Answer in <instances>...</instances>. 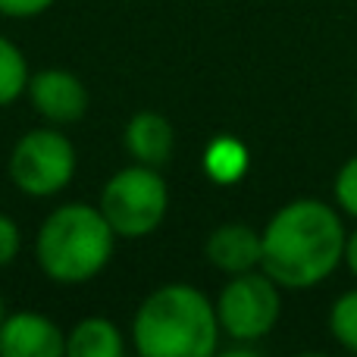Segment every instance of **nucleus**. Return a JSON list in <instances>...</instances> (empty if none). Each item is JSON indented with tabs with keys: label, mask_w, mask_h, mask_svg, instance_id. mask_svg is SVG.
Listing matches in <instances>:
<instances>
[{
	"label": "nucleus",
	"mask_w": 357,
	"mask_h": 357,
	"mask_svg": "<svg viewBox=\"0 0 357 357\" xmlns=\"http://www.w3.org/2000/svg\"><path fill=\"white\" fill-rule=\"evenodd\" d=\"M123 351V333L107 317H85L66 335V354L73 357H119Z\"/></svg>",
	"instance_id": "nucleus-11"
},
{
	"label": "nucleus",
	"mask_w": 357,
	"mask_h": 357,
	"mask_svg": "<svg viewBox=\"0 0 357 357\" xmlns=\"http://www.w3.org/2000/svg\"><path fill=\"white\" fill-rule=\"evenodd\" d=\"M29 98L38 116L54 126L79 123L88 110V88L66 69H41L29 79Z\"/></svg>",
	"instance_id": "nucleus-7"
},
{
	"label": "nucleus",
	"mask_w": 357,
	"mask_h": 357,
	"mask_svg": "<svg viewBox=\"0 0 357 357\" xmlns=\"http://www.w3.org/2000/svg\"><path fill=\"white\" fill-rule=\"evenodd\" d=\"M260 238V270L279 289H314L345 260L348 232L335 207L317 197H298L270 216Z\"/></svg>",
	"instance_id": "nucleus-1"
},
{
	"label": "nucleus",
	"mask_w": 357,
	"mask_h": 357,
	"mask_svg": "<svg viewBox=\"0 0 357 357\" xmlns=\"http://www.w3.org/2000/svg\"><path fill=\"white\" fill-rule=\"evenodd\" d=\"M204 169H207V176L220 185L238 182L248 169L245 144L235 142V138H216V142L204 151Z\"/></svg>",
	"instance_id": "nucleus-12"
},
{
	"label": "nucleus",
	"mask_w": 357,
	"mask_h": 357,
	"mask_svg": "<svg viewBox=\"0 0 357 357\" xmlns=\"http://www.w3.org/2000/svg\"><path fill=\"white\" fill-rule=\"evenodd\" d=\"M207 260L216 270L238 276V273L257 270L260 257H264V238L257 229H251L248 222H226V226L213 229L207 238Z\"/></svg>",
	"instance_id": "nucleus-9"
},
{
	"label": "nucleus",
	"mask_w": 357,
	"mask_h": 357,
	"mask_svg": "<svg viewBox=\"0 0 357 357\" xmlns=\"http://www.w3.org/2000/svg\"><path fill=\"white\" fill-rule=\"evenodd\" d=\"M329 333L345 351L357 354V289L345 291L329 310Z\"/></svg>",
	"instance_id": "nucleus-14"
},
{
	"label": "nucleus",
	"mask_w": 357,
	"mask_h": 357,
	"mask_svg": "<svg viewBox=\"0 0 357 357\" xmlns=\"http://www.w3.org/2000/svg\"><path fill=\"white\" fill-rule=\"evenodd\" d=\"M345 264H348V270L357 276V229L345 238Z\"/></svg>",
	"instance_id": "nucleus-18"
},
{
	"label": "nucleus",
	"mask_w": 357,
	"mask_h": 357,
	"mask_svg": "<svg viewBox=\"0 0 357 357\" xmlns=\"http://www.w3.org/2000/svg\"><path fill=\"white\" fill-rule=\"evenodd\" d=\"M333 191H335V204L357 220V154L339 169Z\"/></svg>",
	"instance_id": "nucleus-15"
},
{
	"label": "nucleus",
	"mask_w": 357,
	"mask_h": 357,
	"mask_svg": "<svg viewBox=\"0 0 357 357\" xmlns=\"http://www.w3.org/2000/svg\"><path fill=\"white\" fill-rule=\"evenodd\" d=\"M19 248H22V235L19 226L6 213H0V266H10L16 260Z\"/></svg>",
	"instance_id": "nucleus-16"
},
{
	"label": "nucleus",
	"mask_w": 357,
	"mask_h": 357,
	"mask_svg": "<svg viewBox=\"0 0 357 357\" xmlns=\"http://www.w3.org/2000/svg\"><path fill=\"white\" fill-rule=\"evenodd\" d=\"M126 148L135 157V163L144 167H163L173 157L176 148V132L167 116L154 110H142L129 119L126 126Z\"/></svg>",
	"instance_id": "nucleus-10"
},
{
	"label": "nucleus",
	"mask_w": 357,
	"mask_h": 357,
	"mask_svg": "<svg viewBox=\"0 0 357 357\" xmlns=\"http://www.w3.org/2000/svg\"><path fill=\"white\" fill-rule=\"evenodd\" d=\"M50 6H54V0H0V16L31 19V16H41Z\"/></svg>",
	"instance_id": "nucleus-17"
},
{
	"label": "nucleus",
	"mask_w": 357,
	"mask_h": 357,
	"mask_svg": "<svg viewBox=\"0 0 357 357\" xmlns=\"http://www.w3.org/2000/svg\"><path fill=\"white\" fill-rule=\"evenodd\" d=\"M3 357H60L66 354V333L41 314H10L0 326Z\"/></svg>",
	"instance_id": "nucleus-8"
},
{
	"label": "nucleus",
	"mask_w": 357,
	"mask_h": 357,
	"mask_svg": "<svg viewBox=\"0 0 357 357\" xmlns=\"http://www.w3.org/2000/svg\"><path fill=\"white\" fill-rule=\"evenodd\" d=\"M282 298L279 282H273L264 270L238 273L226 282L216 298V320L220 329L235 342H257L279 323Z\"/></svg>",
	"instance_id": "nucleus-5"
},
{
	"label": "nucleus",
	"mask_w": 357,
	"mask_h": 357,
	"mask_svg": "<svg viewBox=\"0 0 357 357\" xmlns=\"http://www.w3.org/2000/svg\"><path fill=\"white\" fill-rule=\"evenodd\" d=\"M220 333L216 304L185 282L151 291L132 320V339L142 357H210Z\"/></svg>",
	"instance_id": "nucleus-2"
},
{
	"label": "nucleus",
	"mask_w": 357,
	"mask_h": 357,
	"mask_svg": "<svg viewBox=\"0 0 357 357\" xmlns=\"http://www.w3.org/2000/svg\"><path fill=\"white\" fill-rule=\"evenodd\" d=\"M75 176V148L56 129H31L10 154V178L31 197H50Z\"/></svg>",
	"instance_id": "nucleus-6"
},
{
	"label": "nucleus",
	"mask_w": 357,
	"mask_h": 357,
	"mask_svg": "<svg viewBox=\"0 0 357 357\" xmlns=\"http://www.w3.org/2000/svg\"><path fill=\"white\" fill-rule=\"evenodd\" d=\"M116 232L100 207L73 201L56 207L41 222L35 238L38 266L60 285H82L104 273L113 257Z\"/></svg>",
	"instance_id": "nucleus-3"
},
{
	"label": "nucleus",
	"mask_w": 357,
	"mask_h": 357,
	"mask_svg": "<svg viewBox=\"0 0 357 357\" xmlns=\"http://www.w3.org/2000/svg\"><path fill=\"white\" fill-rule=\"evenodd\" d=\"M29 63H25L22 50L0 35V107H10L29 91Z\"/></svg>",
	"instance_id": "nucleus-13"
},
{
	"label": "nucleus",
	"mask_w": 357,
	"mask_h": 357,
	"mask_svg": "<svg viewBox=\"0 0 357 357\" xmlns=\"http://www.w3.org/2000/svg\"><path fill=\"white\" fill-rule=\"evenodd\" d=\"M3 320H6V310H3V298H0V326H3Z\"/></svg>",
	"instance_id": "nucleus-19"
},
{
	"label": "nucleus",
	"mask_w": 357,
	"mask_h": 357,
	"mask_svg": "<svg viewBox=\"0 0 357 357\" xmlns=\"http://www.w3.org/2000/svg\"><path fill=\"white\" fill-rule=\"evenodd\" d=\"M169 207V188L157 167H126L107 178L100 191V213L116 238H144L163 222Z\"/></svg>",
	"instance_id": "nucleus-4"
}]
</instances>
